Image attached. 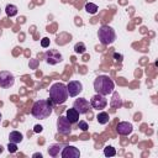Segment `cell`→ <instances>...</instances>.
<instances>
[{"instance_id":"cell-1","label":"cell","mask_w":158,"mask_h":158,"mask_svg":"<svg viewBox=\"0 0 158 158\" xmlns=\"http://www.w3.org/2000/svg\"><path fill=\"white\" fill-rule=\"evenodd\" d=\"M53 111V104L49 99H42V100H37L31 110V114L33 115V117L40 118V120H44L47 118Z\"/></svg>"},{"instance_id":"cell-2","label":"cell","mask_w":158,"mask_h":158,"mask_svg":"<svg viewBox=\"0 0 158 158\" xmlns=\"http://www.w3.org/2000/svg\"><path fill=\"white\" fill-rule=\"evenodd\" d=\"M68 90L67 85L63 83H54L49 88V100L53 105H62L68 99Z\"/></svg>"},{"instance_id":"cell-3","label":"cell","mask_w":158,"mask_h":158,"mask_svg":"<svg viewBox=\"0 0 158 158\" xmlns=\"http://www.w3.org/2000/svg\"><path fill=\"white\" fill-rule=\"evenodd\" d=\"M114 88H115L114 80L107 75H99L94 80V90L104 96L111 94L114 91Z\"/></svg>"},{"instance_id":"cell-4","label":"cell","mask_w":158,"mask_h":158,"mask_svg":"<svg viewBox=\"0 0 158 158\" xmlns=\"http://www.w3.org/2000/svg\"><path fill=\"white\" fill-rule=\"evenodd\" d=\"M98 36H99V41H100L101 44H104V46H109V44L114 43L115 40H116V33H115L114 28L110 27L109 25L101 26V27L99 28Z\"/></svg>"},{"instance_id":"cell-5","label":"cell","mask_w":158,"mask_h":158,"mask_svg":"<svg viewBox=\"0 0 158 158\" xmlns=\"http://www.w3.org/2000/svg\"><path fill=\"white\" fill-rule=\"evenodd\" d=\"M57 131L63 136H68L72 132V123L65 116H59L57 120Z\"/></svg>"},{"instance_id":"cell-6","label":"cell","mask_w":158,"mask_h":158,"mask_svg":"<svg viewBox=\"0 0 158 158\" xmlns=\"http://www.w3.org/2000/svg\"><path fill=\"white\" fill-rule=\"evenodd\" d=\"M106 105H107V99L104 95H101V94L96 93L90 99V106L93 109H95V110H102V109L106 107Z\"/></svg>"},{"instance_id":"cell-7","label":"cell","mask_w":158,"mask_h":158,"mask_svg":"<svg viewBox=\"0 0 158 158\" xmlns=\"http://www.w3.org/2000/svg\"><path fill=\"white\" fill-rule=\"evenodd\" d=\"M44 58H46V62L48 64H51V65H56V64H58V63H60L63 60L62 54L56 49H48L44 53Z\"/></svg>"},{"instance_id":"cell-8","label":"cell","mask_w":158,"mask_h":158,"mask_svg":"<svg viewBox=\"0 0 158 158\" xmlns=\"http://www.w3.org/2000/svg\"><path fill=\"white\" fill-rule=\"evenodd\" d=\"M14 83H15V78L12 73L7 70L0 72V88H10L14 85Z\"/></svg>"},{"instance_id":"cell-9","label":"cell","mask_w":158,"mask_h":158,"mask_svg":"<svg viewBox=\"0 0 158 158\" xmlns=\"http://www.w3.org/2000/svg\"><path fill=\"white\" fill-rule=\"evenodd\" d=\"M67 90H68V95L69 96H77L83 91V84L78 80H72L67 84Z\"/></svg>"},{"instance_id":"cell-10","label":"cell","mask_w":158,"mask_h":158,"mask_svg":"<svg viewBox=\"0 0 158 158\" xmlns=\"http://www.w3.org/2000/svg\"><path fill=\"white\" fill-rule=\"evenodd\" d=\"M73 107H74L79 114H86L91 106H90V102H89L86 99L79 98V99H77V100L74 101Z\"/></svg>"},{"instance_id":"cell-11","label":"cell","mask_w":158,"mask_h":158,"mask_svg":"<svg viewBox=\"0 0 158 158\" xmlns=\"http://www.w3.org/2000/svg\"><path fill=\"white\" fill-rule=\"evenodd\" d=\"M60 156L62 158H79L80 157V152L77 147L74 146H65L63 147L62 152H60Z\"/></svg>"},{"instance_id":"cell-12","label":"cell","mask_w":158,"mask_h":158,"mask_svg":"<svg viewBox=\"0 0 158 158\" xmlns=\"http://www.w3.org/2000/svg\"><path fill=\"white\" fill-rule=\"evenodd\" d=\"M132 131H133V126H132V123L126 122V121L118 122L117 126H116V132H117L118 135H121V136H128Z\"/></svg>"},{"instance_id":"cell-13","label":"cell","mask_w":158,"mask_h":158,"mask_svg":"<svg viewBox=\"0 0 158 158\" xmlns=\"http://www.w3.org/2000/svg\"><path fill=\"white\" fill-rule=\"evenodd\" d=\"M79 112L74 109V107H72V109H68L67 110V112H65V117L68 118V121L73 125V123H77L78 121H79Z\"/></svg>"},{"instance_id":"cell-14","label":"cell","mask_w":158,"mask_h":158,"mask_svg":"<svg viewBox=\"0 0 158 158\" xmlns=\"http://www.w3.org/2000/svg\"><path fill=\"white\" fill-rule=\"evenodd\" d=\"M111 94H112V99L110 100V106H111L112 109H120V107L123 105V101H122L121 96H120L118 93H116V91H112Z\"/></svg>"},{"instance_id":"cell-15","label":"cell","mask_w":158,"mask_h":158,"mask_svg":"<svg viewBox=\"0 0 158 158\" xmlns=\"http://www.w3.org/2000/svg\"><path fill=\"white\" fill-rule=\"evenodd\" d=\"M62 149H63V144H60V143L51 144V146L48 147V154H49L51 157H57V156L62 152Z\"/></svg>"},{"instance_id":"cell-16","label":"cell","mask_w":158,"mask_h":158,"mask_svg":"<svg viewBox=\"0 0 158 158\" xmlns=\"http://www.w3.org/2000/svg\"><path fill=\"white\" fill-rule=\"evenodd\" d=\"M9 139H10V142H14V143L17 144V143L22 142L23 136H22V133L19 132V131H12V132H10V135H9Z\"/></svg>"},{"instance_id":"cell-17","label":"cell","mask_w":158,"mask_h":158,"mask_svg":"<svg viewBox=\"0 0 158 158\" xmlns=\"http://www.w3.org/2000/svg\"><path fill=\"white\" fill-rule=\"evenodd\" d=\"M96 120H98V122H99V123L105 125V123H107V122L110 121V116H109V114H107V112L101 111V112H99V114H98Z\"/></svg>"},{"instance_id":"cell-18","label":"cell","mask_w":158,"mask_h":158,"mask_svg":"<svg viewBox=\"0 0 158 158\" xmlns=\"http://www.w3.org/2000/svg\"><path fill=\"white\" fill-rule=\"evenodd\" d=\"M5 12H6V15H7L9 17L16 16V15H17V7H16L15 5H12V4H9V5H6V7H5Z\"/></svg>"},{"instance_id":"cell-19","label":"cell","mask_w":158,"mask_h":158,"mask_svg":"<svg viewBox=\"0 0 158 158\" xmlns=\"http://www.w3.org/2000/svg\"><path fill=\"white\" fill-rule=\"evenodd\" d=\"M85 11H86L88 14L94 15V14L98 12V6H96L95 4H93V2H86V4H85Z\"/></svg>"},{"instance_id":"cell-20","label":"cell","mask_w":158,"mask_h":158,"mask_svg":"<svg viewBox=\"0 0 158 158\" xmlns=\"http://www.w3.org/2000/svg\"><path fill=\"white\" fill-rule=\"evenodd\" d=\"M85 49H86V47H85V44H84L83 42H78V43H75V46H74V52L78 53V54L85 53Z\"/></svg>"},{"instance_id":"cell-21","label":"cell","mask_w":158,"mask_h":158,"mask_svg":"<svg viewBox=\"0 0 158 158\" xmlns=\"http://www.w3.org/2000/svg\"><path fill=\"white\" fill-rule=\"evenodd\" d=\"M104 154H105L106 157H114V156L116 154V149H115L112 146H106V147L104 148Z\"/></svg>"},{"instance_id":"cell-22","label":"cell","mask_w":158,"mask_h":158,"mask_svg":"<svg viewBox=\"0 0 158 158\" xmlns=\"http://www.w3.org/2000/svg\"><path fill=\"white\" fill-rule=\"evenodd\" d=\"M7 151H9L10 153H15V152L17 151V146H16V143H14V142H9V144H7Z\"/></svg>"},{"instance_id":"cell-23","label":"cell","mask_w":158,"mask_h":158,"mask_svg":"<svg viewBox=\"0 0 158 158\" xmlns=\"http://www.w3.org/2000/svg\"><path fill=\"white\" fill-rule=\"evenodd\" d=\"M78 126L81 131H86L88 130V123L85 121H78Z\"/></svg>"},{"instance_id":"cell-24","label":"cell","mask_w":158,"mask_h":158,"mask_svg":"<svg viewBox=\"0 0 158 158\" xmlns=\"http://www.w3.org/2000/svg\"><path fill=\"white\" fill-rule=\"evenodd\" d=\"M41 46H42L43 48H47V47L49 46V38H47V37L42 38V40H41Z\"/></svg>"},{"instance_id":"cell-25","label":"cell","mask_w":158,"mask_h":158,"mask_svg":"<svg viewBox=\"0 0 158 158\" xmlns=\"http://www.w3.org/2000/svg\"><path fill=\"white\" fill-rule=\"evenodd\" d=\"M114 58H115V60H117V62H122L123 56L120 54V53H114Z\"/></svg>"},{"instance_id":"cell-26","label":"cell","mask_w":158,"mask_h":158,"mask_svg":"<svg viewBox=\"0 0 158 158\" xmlns=\"http://www.w3.org/2000/svg\"><path fill=\"white\" fill-rule=\"evenodd\" d=\"M42 130H43V127H42L41 125H36V126L33 127V131H35L36 133H41V132H42Z\"/></svg>"},{"instance_id":"cell-27","label":"cell","mask_w":158,"mask_h":158,"mask_svg":"<svg viewBox=\"0 0 158 158\" xmlns=\"http://www.w3.org/2000/svg\"><path fill=\"white\" fill-rule=\"evenodd\" d=\"M32 157H33V158H38V157H40V158H42V154H41V153H35Z\"/></svg>"},{"instance_id":"cell-28","label":"cell","mask_w":158,"mask_h":158,"mask_svg":"<svg viewBox=\"0 0 158 158\" xmlns=\"http://www.w3.org/2000/svg\"><path fill=\"white\" fill-rule=\"evenodd\" d=\"M2 151H4V148H2V146L0 144V153H2Z\"/></svg>"},{"instance_id":"cell-29","label":"cell","mask_w":158,"mask_h":158,"mask_svg":"<svg viewBox=\"0 0 158 158\" xmlns=\"http://www.w3.org/2000/svg\"><path fill=\"white\" fill-rule=\"evenodd\" d=\"M1 117H2V116H1V112H0V121H1Z\"/></svg>"}]
</instances>
